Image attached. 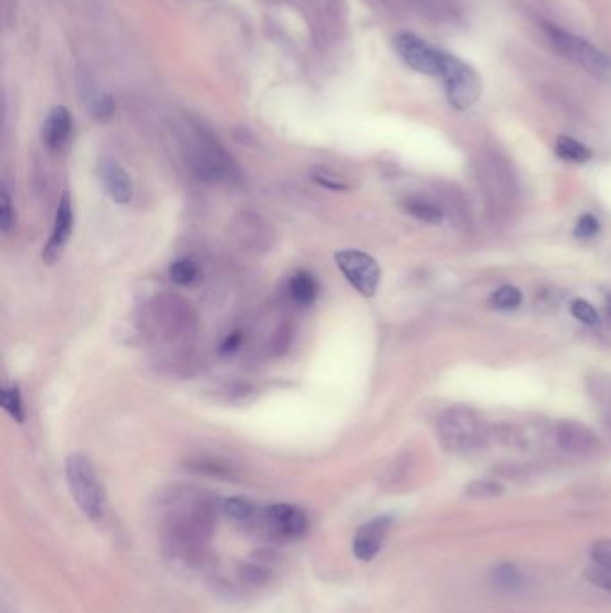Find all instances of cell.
Segmentation results:
<instances>
[{
  "mask_svg": "<svg viewBox=\"0 0 611 613\" xmlns=\"http://www.w3.org/2000/svg\"><path fill=\"white\" fill-rule=\"evenodd\" d=\"M266 524L276 536L285 540L302 538L309 531V517L293 504H273L264 513Z\"/></svg>",
  "mask_w": 611,
  "mask_h": 613,
  "instance_id": "9c48e42d",
  "label": "cell"
},
{
  "mask_svg": "<svg viewBox=\"0 0 611 613\" xmlns=\"http://www.w3.org/2000/svg\"><path fill=\"white\" fill-rule=\"evenodd\" d=\"M491 302L495 303L499 309H515L522 303V293L513 285H504L491 296Z\"/></svg>",
  "mask_w": 611,
  "mask_h": 613,
  "instance_id": "603a6c76",
  "label": "cell"
},
{
  "mask_svg": "<svg viewBox=\"0 0 611 613\" xmlns=\"http://www.w3.org/2000/svg\"><path fill=\"white\" fill-rule=\"evenodd\" d=\"M112 113V99H110V97H106V99H101V103L97 104V108H95V117H97V119H108V117H112Z\"/></svg>",
  "mask_w": 611,
  "mask_h": 613,
  "instance_id": "4dcf8cb0",
  "label": "cell"
},
{
  "mask_svg": "<svg viewBox=\"0 0 611 613\" xmlns=\"http://www.w3.org/2000/svg\"><path fill=\"white\" fill-rule=\"evenodd\" d=\"M438 436L450 452H468L486 440V424L470 407H450L439 416Z\"/></svg>",
  "mask_w": 611,
  "mask_h": 613,
  "instance_id": "5b68a950",
  "label": "cell"
},
{
  "mask_svg": "<svg viewBox=\"0 0 611 613\" xmlns=\"http://www.w3.org/2000/svg\"><path fill=\"white\" fill-rule=\"evenodd\" d=\"M72 226H74V210H72V199L65 192L61 196L58 208H56V216H54V225H52L51 237L45 246L44 259L49 264H54L60 259L61 253L65 250L67 242H69L70 234H72Z\"/></svg>",
  "mask_w": 611,
  "mask_h": 613,
  "instance_id": "8fae6325",
  "label": "cell"
},
{
  "mask_svg": "<svg viewBox=\"0 0 611 613\" xmlns=\"http://www.w3.org/2000/svg\"><path fill=\"white\" fill-rule=\"evenodd\" d=\"M72 133V115L65 106L52 108L44 124L45 146L49 149H61L70 139Z\"/></svg>",
  "mask_w": 611,
  "mask_h": 613,
  "instance_id": "9a60e30c",
  "label": "cell"
},
{
  "mask_svg": "<svg viewBox=\"0 0 611 613\" xmlns=\"http://www.w3.org/2000/svg\"><path fill=\"white\" fill-rule=\"evenodd\" d=\"M391 524H393V519L384 515V517H377L359 527L357 535L353 538V556L361 562H371L373 558H377L382 545L386 542Z\"/></svg>",
  "mask_w": 611,
  "mask_h": 613,
  "instance_id": "30bf717a",
  "label": "cell"
},
{
  "mask_svg": "<svg viewBox=\"0 0 611 613\" xmlns=\"http://www.w3.org/2000/svg\"><path fill=\"white\" fill-rule=\"evenodd\" d=\"M142 329L156 341H178L194 332L196 318L187 302L176 296H160L144 307Z\"/></svg>",
  "mask_w": 611,
  "mask_h": 613,
  "instance_id": "6da1fadb",
  "label": "cell"
},
{
  "mask_svg": "<svg viewBox=\"0 0 611 613\" xmlns=\"http://www.w3.org/2000/svg\"><path fill=\"white\" fill-rule=\"evenodd\" d=\"M187 158L192 171L207 182L237 180V167L223 146L208 133L196 128L187 142Z\"/></svg>",
  "mask_w": 611,
  "mask_h": 613,
  "instance_id": "3957f363",
  "label": "cell"
},
{
  "mask_svg": "<svg viewBox=\"0 0 611 613\" xmlns=\"http://www.w3.org/2000/svg\"><path fill=\"white\" fill-rule=\"evenodd\" d=\"M312 178H314V182L319 183L323 189L334 190V192H345V190L350 189V185L346 183L343 176L332 173V171H327V169H318V171H314Z\"/></svg>",
  "mask_w": 611,
  "mask_h": 613,
  "instance_id": "cb8c5ba5",
  "label": "cell"
},
{
  "mask_svg": "<svg viewBox=\"0 0 611 613\" xmlns=\"http://www.w3.org/2000/svg\"><path fill=\"white\" fill-rule=\"evenodd\" d=\"M233 234L242 248H250V250H266L273 239V230L269 228L266 221L250 212L235 219Z\"/></svg>",
  "mask_w": 611,
  "mask_h": 613,
  "instance_id": "7c38bea8",
  "label": "cell"
},
{
  "mask_svg": "<svg viewBox=\"0 0 611 613\" xmlns=\"http://www.w3.org/2000/svg\"><path fill=\"white\" fill-rule=\"evenodd\" d=\"M336 264L343 277L357 293L371 298L379 289L380 273L377 260L361 250H341L336 253Z\"/></svg>",
  "mask_w": 611,
  "mask_h": 613,
  "instance_id": "52a82bcc",
  "label": "cell"
},
{
  "mask_svg": "<svg viewBox=\"0 0 611 613\" xmlns=\"http://www.w3.org/2000/svg\"><path fill=\"white\" fill-rule=\"evenodd\" d=\"M65 477L74 501L92 522H103L108 499L94 463L83 454H72L65 461Z\"/></svg>",
  "mask_w": 611,
  "mask_h": 613,
  "instance_id": "7a4b0ae2",
  "label": "cell"
},
{
  "mask_svg": "<svg viewBox=\"0 0 611 613\" xmlns=\"http://www.w3.org/2000/svg\"><path fill=\"white\" fill-rule=\"evenodd\" d=\"M318 280L310 275L309 271H298L289 280V296L298 305H312L318 298Z\"/></svg>",
  "mask_w": 611,
  "mask_h": 613,
  "instance_id": "e0dca14e",
  "label": "cell"
},
{
  "mask_svg": "<svg viewBox=\"0 0 611 613\" xmlns=\"http://www.w3.org/2000/svg\"><path fill=\"white\" fill-rule=\"evenodd\" d=\"M597 232H599V221H597V217L592 216V214H586V216L579 217V221H577L576 225L577 237L588 239V237H594Z\"/></svg>",
  "mask_w": 611,
  "mask_h": 613,
  "instance_id": "83f0119b",
  "label": "cell"
},
{
  "mask_svg": "<svg viewBox=\"0 0 611 613\" xmlns=\"http://www.w3.org/2000/svg\"><path fill=\"white\" fill-rule=\"evenodd\" d=\"M13 221H15L13 203H11V198H9V190L6 187V183H2V189H0V230L4 234H9Z\"/></svg>",
  "mask_w": 611,
  "mask_h": 613,
  "instance_id": "d4e9b609",
  "label": "cell"
},
{
  "mask_svg": "<svg viewBox=\"0 0 611 613\" xmlns=\"http://www.w3.org/2000/svg\"><path fill=\"white\" fill-rule=\"evenodd\" d=\"M610 312H611V298H610Z\"/></svg>",
  "mask_w": 611,
  "mask_h": 613,
  "instance_id": "1f68e13d",
  "label": "cell"
},
{
  "mask_svg": "<svg viewBox=\"0 0 611 613\" xmlns=\"http://www.w3.org/2000/svg\"><path fill=\"white\" fill-rule=\"evenodd\" d=\"M169 275L176 285H190L192 282H196V278H198V264L190 259L176 260L171 266Z\"/></svg>",
  "mask_w": 611,
  "mask_h": 613,
  "instance_id": "7402d4cb",
  "label": "cell"
},
{
  "mask_svg": "<svg viewBox=\"0 0 611 613\" xmlns=\"http://www.w3.org/2000/svg\"><path fill=\"white\" fill-rule=\"evenodd\" d=\"M241 343V334H239V332H233V334H230V336H226V339H224L223 345H221V354H233L235 350H239V346H241Z\"/></svg>",
  "mask_w": 611,
  "mask_h": 613,
  "instance_id": "f546056e",
  "label": "cell"
},
{
  "mask_svg": "<svg viewBox=\"0 0 611 613\" xmlns=\"http://www.w3.org/2000/svg\"><path fill=\"white\" fill-rule=\"evenodd\" d=\"M468 492L472 495H497L500 492L499 484L490 483V481H477L470 484Z\"/></svg>",
  "mask_w": 611,
  "mask_h": 613,
  "instance_id": "f1b7e54d",
  "label": "cell"
},
{
  "mask_svg": "<svg viewBox=\"0 0 611 613\" xmlns=\"http://www.w3.org/2000/svg\"><path fill=\"white\" fill-rule=\"evenodd\" d=\"M556 153H558V156H561L563 160L577 162V164H583V162L592 158V151H590L585 144L577 142V140L572 139V137H565V135L556 140Z\"/></svg>",
  "mask_w": 611,
  "mask_h": 613,
  "instance_id": "d6986e66",
  "label": "cell"
},
{
  "mask_svg": "<svg viewBox=\"0 0 611 613\" xmlns=\"http://www.w3.org/2000/svg\"><path fill=\"white\" fill-rule=\"evenodd\" d=\"M554 438L561 449L568 450V452H592L599 445L594 432L590 431L586 425L576 424V422H561L556 425Z\"/></svg>",
  "mask_w": 611,
  "mask_h": 613,
  "instance_id": "5bb4252c",
  "label": "cell"
},
{
  "mask_svg": "<svg viewBox=\"0 0 611 613\" xmlns=\"http://www.w3.org/2000/svg\"><path fill=\"white\" fill-rule=\"evenodd\" d=\"M221 511L233 520H250L255 515V506L242 497H228L221 502Z\"/></svg>",
  "mask_w": 611,
  "mask_h": 613,
  "instance_id": "44dd1931",
  "label": "cell"
},
{
  "mask_svg": "<svg viewBox=\"0 0 611 613\" xmlns=\"http://www.w3.org/2000/svg\"><path fill=\"white\" fill-rule=\"evenodd\" d=\"M404 207L411 216L420 219V221H425V223H432V225L441 223L443 217H445V208L441 207L439 203H434L431 199H407L404 203Z\"/></svg>",
  "mask_w": 611,
  "mask_h": 613,
  "instance_id": "ac0fdd59",
  "label": "cell"
},
{
  "mask_svg": "<svg viewBox=\"0 0 611 613\" xmlns=\"http://www.w3.org/2000/svg\"><path fill=\"white\" fill-rule=\"evenodd\" d=\"M493 576H495V583L500 588H515L520 583V576H518L517 569L513 565H502L495 570Z\"/></svg>",
  "mask_w": 611,
  "mask_h": 613,
  "instance_id": "4316f807",
  "label": "cell"
},
{
  "mask_svg": "<svg viewBox=\"0 0 611 613\" xmlns=\"http://www.w3.org/2000/svg\"><path fill=\"white\" fill-rule=\"evenodd\" d=\"M439 78L445 83L448 103L459 112L472 108L479 101L482 94L481 78L474 67L461 58L443 51V67Z\"/></svg>",
  "mask_w": 611,
  "mask_h": 613,
  "instance_id": "8992f818",
  "label": "cell"
},
{
  "mask_svg": "<svg viewBox=\"0 0 611 613\" xmlns=\"http://www.w3.org/2000/svg\"><path fill=\"white\" fill-rule=\"evenodd\" d=\"M395 47L405 65L425 76H439L443 67V51L427 44L413 33L396 35Z\"/></svg>",
  "mask_w": 611,
  "mask_h": 613,
  "instance_id": "ba28073f",
  "label": "cell"
},
{
  "mask_svg": "<svg viewBox=\"0 0 611 613\" xmlns=\"http://www.w3.org/2000/svg\"><path fill=\"white\" fill-rule=\"evenodd\" d=\"M592 565L586 569V578L597 587L611 592V540H599L590 549Z\"/></svg>",
  "mask_w": 611,
  "mask_h": 613,
  "instance_id": "2e32d148",
  "label": "cell"
},
{
  "mask_svg": "<svg viewBox=\"0 0 611 613\" xmlns=\"http://www.w3.org/2000/svg\"><path fill=\"white\" fill-rule=\"evenodd\" d=\"M0 404L4 407V411L8 413L15 422L22 424L26 420V413H24V402H22V395H20V389L15 384H8L2 388L0 393Z\"/></svg>",
  "mask_w": 611,
  "mask_h": 613,
  "instance_id": "ffe728a7",
  "label": "cell"
},
{
  "mask_svg": "<svg viewBox=\"0 0 611 613\" xmlns=\"http://www.w3.org/2000/svg\"><path fill=\"white\" fill-rule=\"evenodd\" d=\"M545 35L552 49L594 78H611V60L601 49L581 36L572 35L554 24L545 26Z\"/></svg>",
  "mask_w": 611,
  "mask_h": 613,
  "instance_id": "277c9868",
  "label": "cell"
},
{
  "mask_svg": "<svg viewBox=\"0 0 611 613\" xmlns=\"http://www.w3.org/2000/svg\"><path fill=\"white\" fill-rule=\"evenodd\" d=\"M572 314L576 320L583 321L586 325H597L599 321V314L595 311L594 305L585 300H576L572 303Z\"/></svg>",
  "mask_w": 611,
  "mask_h": 613,
  "instance_id": "484cf974",
  "label": "cell"
},
{
  "mask_svg": "<svg viewBox=\"0 0 611 613\" xmlns=\"http://www.w3.org/2000/svg\"><path fill=\"white\" fill-rule=\"evenodd\" d=\"M99 178H101L106 194L115 203L119 205L130 203L133 198V182H131L130 174L126 173V169L119 162L103 160L99 165Z\"/></svg>",
  "mask_w": 611,
  "mask_h": 613,
  "instance_id": "4fadbf2b",
  "label": "cell"
}]
</instances>
